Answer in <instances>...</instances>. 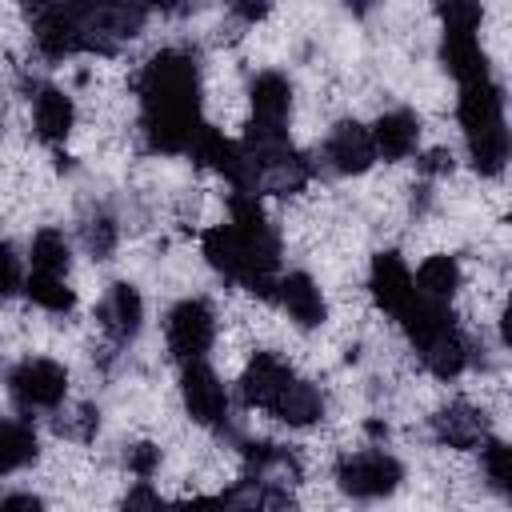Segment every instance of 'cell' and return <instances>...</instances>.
Segmentation results:
<instances>
[{
  "label": "cell",
  "instance_id": "5b68a950",
  "mask_svg": "<svg viewBox=\"0 0 512 512\" xmlns=\"http://www.w3.org/2000/svg\"><path fill=\"white\" fill-rule=\"evenodd\" d=\"M144 24V8H128V4H96V8H80V40L84 48L96 52H112L124 40H132Z\"/></svg>",
  "mask_w": 512,
  "mask_h": 512
},
{
  "label": "cell",
  "instance_id": "e575fe53",
  "mask_svg": "<svg viewBox=\"0 0 512 512\" xmlns=\"http://www.w3.org/2000/svg\"><path fill=\"white\" fill-rule=\"evenodd\" d=\"M0 512H44V504L32 492H12V496L0 500Z\"/></svg>",
  "mask_w": 512,
  "mask_h": 512
},
{
  "label": "cell",
  "instance_id": "8fae6325",
  "mask_svg": "<svg viewBox=\"0 0 512 512\" xmlns=\"http://www.w3.org/2000/svg\"><path fill=\"white\" fill-rule=\"evenodd\" d=\"M324 156L336 172L344 176H356V172H368L372 160H376V148H372V132L356 120H340L324 144Z\"/></svg>",
  "mask_w": 512,
  "mask_h": 512
},
{
  "label": "cell",
  "instance_id": "ba28073f",
  "mask_svg": "<svg viewBox=\"0 0 512 512\" xmlns=\"http://www.w3.org/2000/svg\"><path fill=\"white\" fill-rule=\"evenodd\" d=\"M32 32H36V48L44 56H52V60H64L76 48H84V40H80V8H72V4H44V8H36Z\"/></svg>",
  "mask_w": 512,
  "mask_h": 512
},
{
  "label": "cell",
  "instance_id": "e0dca14e",
  "mask_svg": "<svg viewBox=\"0 0 512 512\" xmlns=\"http://www.w3.org/2000/svg\"><path fill=\"white\" fill-rule=\"evenodd\" d=\"M432 432L448 448H476L488 436V420H484V412H476L468 404H448L432 416Z\"/></svg>",
  "mask_w": 512,
  "mask_h": 512
},
{
  "label": "cell",
  "instance_id": "1f68e13d",
  "mask_svg": "<svg viewBox=\"0 0 512 512\" xmlns=\"http://www.w3.org/2000/svg\"><path fill=\"white\" fill-rule=\"evenodd\" d=\"M440 20H444V28H480V4L448 0V4H440Z\"/></svg>",
  "mask_w": 512,
  "mask_h": 512
},
{
  "label": "cell",
  "instance_id": "cb8c5ba5",
  "mask_svg": "<svg viewBox=\"0 0 512 512\" xmlns=\"http://www.w3.org/2000/svg\"><path fill=\"white\" fill-rule=\"evenodd\" d=\"M36 452H40V444H36L32 424H24V420H0V476L32 464Z\"/></svg>",
  "mask_w": 512,
  "mask_h": 512
},
{
  "label": "cell",
  "instance_id": "4fadbf2b",
  "mask_svg": "<svg viewBox=\"0 0 512 512\" xmlns=\"http://www.w3.org/2000/svg\"><path fill=\"white\" fill-rule=\"evenodd\" d=\"M440 60L460 80V88L476 84V80H488V56H484V48L476 40V28H444Z\"/></svg>",
  "mask_w": 512,
  "mask_h": 512
},
{
  "label": "cell",
  "instance_id": "6da1fadb",
  "mask_svg": "<svg viewBox=\"0 0 512 512\" xmlns=\"http://www.w3.org/2000/svg\"><path fill=\"white\" fill-rule=\"evenodd\" d=\"M140 124L148 148L184 152L200 132V72L184 48H164L140 76Z\"/></svg>",
  "mask_w": 512,
  "mask_h": 512
},
{
  "label": "cell",
  "instance_id": "d590c367",
  "mask_svg": "<svg viewBox=\"0 0 512 512\" xmlns=\"http://www.w3.org/2000/svg\"><path fill=\"white\" fill-rule=\"evenodd\" d=\"M420 168H424V172H452V156L436 148V152H428V156H424V164H420Z\"/></svg>",
  "mask_w": 512,
  "mask_h": 512
},
{
  "label": "cell",
  "instance_id": "9c48e42d",
  "mask_svg": "<svg viewBox=\"0 0 512 512\" xmlns=\"http://www.w3.org/2000/svg\"><path fill=\"white\" fill-rule=\"evenodd\" d=\"M368 288H372V300H376L384 312H392V316H400V312L416 300L412 272H408V264H404L396 252H376V256H372Z\"/></svg>",
  "mask_w": 512,
  "mask_h": 512
},
{
  "label": "cell",
  "instance_id": "9a60e30c",
  "mask_svg": "<svg viewBox=\"0 0 512 512\" xmlns=\"http://www.w3.org/2000/svg\"><path fill=\"white\" fill-rule=\"evenodd\" d=\"M276 296H280V304H284V312L300 324V328H316V324H324V296H320V288H316V280L308 276V272H288L284 280H276Z\"/></svg>",
  "mask_w": 512,
  "mask_h": 512
},
{
  "label": "cell",
  "instance_id": "2e32d148",
  "mask_svg": "<svg viewBox=\"0 0 512 512\" xmlns=\"http://www.w3.org/2000/svg\"><path fill=\"white\" fill-rule=\"evenodd\" d=\"M368 132H372L376 156H384V160H404V156L416 152L420 120H416L408 108H396V112H384V116L376 120V128H368Z\"/></svg>",
  "mask_w": 512,
  "mask_h": 512
},
{
  "label": "cell",
  "instance_id": "d4e9b609",
  "mask_svg": "<svg viewBox=\"0 0 512 512\" xmlns=\"http://www.w3.org/2000/svg\"><path fill=\"white\" fill-rule=\"evenodd\" d=\"M468 160L480 176H500L504 164H508V128L496 124V128L472 132L468 136Z\"/></svg>",
  "mask_w": 512,
  "mask_h": 512
},
{
  "label": "cell",
  "instance_id": "7a4b0ae2",
  "mask_svg": "<svg viewBox=\"0 0 512 512\" xmlns=\"http://www.w3.org/2000/svg\"><path fill=\"white\" fill-rule=\"evenodd\" d=\"M336 480L356 500H380V496H392L400 488L404 468L388 452H356V456H344L336 464Z\"/></svg>",
  "mask_w": 512,
  "mask_h": 512
},
{
  "label": "cell",
  "instance_id": "d6a6232c",
  "mask_svg": "<svg viewBox=\"0 0 512 512\" xmlns=\"http://www.w3.org/2000/svg\"><path fill=\"white\" fill-rule=\"evenodd\" d=\"M120 512H172L148 484H136L128 496H124V504H120Z\"/></svg>",
  "mask_w": 512,
  "mask_h": 512
},
{
  "label": "cell",
  "instance_id": "30bf717a",
  "mask_svg": "<svg viewBox=\"0 0 512 512\" xmlns=\"http://www.w3.org/2000/svg\"><path fill=\"white\" fill-rule=\"evenodd\" d=\"M292 380H296V376H292V368H288L280 356L256 352V356L248 360L244 376H240V396H244L248 408H268V412H272V404L280 400V392H284Z\"/></svg>",
  "mask_w": 512,
  "mask_h": 512
},
{
  "label": "cell",
  "instance_id": "3957f363",
  "mask_svg": "<svg viewBox=\"0 0 512 512\" xmlns=\"http://www.w3.org/2000/svg\"><path fill=\"white\" fill-rule=\"evenodd\" d=\"M188 152H192L204 168L224 172V176L232 180V188H236V192L256 196V188H260V172L252 168V160L244 156V148H240V144H232V140H224L216 128L200 124V132H196V140H192V148H188Z\"/></svg>",
  "mask_w": 512,
  "mask_h": 512
},
{
  "label": "cell",
  "instance_id": "277c9868",
  "mask_svg": "<svg viewBox=\"0 0 512 512\" xmlns=\"http://www.w3.org/2000/svg\"><path fill=\"white\" fill-rule=\"evenodd\" d=\"M212 336H216V316L204 300L192 296V300H180L168 312V348H172L176 360H184V364L200 360L208 352Z\"/></svg>",
  "mask_w": 512,
  "mask_h": 512
},
{
  "label": "cell",
  "instance_id": "52a82bcc",
  "mask_svg": "<svg viewBox=\"0 0 512 512\" xmlns=\"http://www.w3.org/2000/svg\"><path fill=\"white\" fill-rule=\"evenodd\" d=\"M180 396H184V408H188V416L196 424H220L228 416V392H224L220 376L208 364H200V360L184 364V372H180Z\"/></svg>",
  "mask_w": 512,
  "mask_h": 512
},
{
  "label": "cell",
  "instance_id": "f546056e",
  "mask_svg": "<svg viewBox=\"0 0 512 512\" xmlns=\"http://www.w3.org/2000/svg\"><path fill=\"white\" fill-rule=\"evenodd\" d=\"M480 460H484V476L492 480V488H496V492H508V480H512L508 448H504L500 440H488V444H484V452H480Z\"/></svg>",
  "mask_w": 512,
  "mask_h": 512
},
{
  "label": "cell",
  "instance_id": "7402d4cb",
  "mask_svg": "<svg viewBox=\"0 0 512 512\" xmlns=\"http://www.w3.org/2000/svg\"><path fill=\"white\" fill-rule=\"evenodd\" d=\"M272 416H280L284 424H296V428L316 424V420L324 416V396H320L316 384H308V380H292V384L280 392V400L272 404Z\"/></svg>",
  "mask_w": 512,
  "mask_h": 512
},
{
  "label": "cell",
  "instance_id": "d6986e66",
  "mask_svg": "<svg viewBox=\"0 0 512 512\" xmlns=\"http://www.w3.org/2000/svg\"><path fill=\"white\" fill-rule=\"evenodd\" d=\"M32 120H36L40 140L60 144V140H68V132H72L76 108H72V100H68L60 88H40V92H36V104H32Z\"/></svg>",
  "mask_w": 512,
  "mask_h": 512
},
{
  "label": "cell",
  "instance_id": "484cf974",
  "mask_svg": "<svg viewBox=\"0 0 512 512\" xmlns=\"http://www.w3.org/2000/svg\"><path fill=\"white\" fill-rule=\"evenodd\" d=\"M32 272H40V276H64L68 272V240H64V232H56V228H40L36 236H32Z\"/></svg>",
  "mask_w": 512,
  "mask_h": 512
},
{
  "label": "cell",
  "instance_id": "ac0fdd59",
  "mask_svg": "<svg viewBox=\"0 0 512 512\" xmlns=\"http://www.w3.org/2000/svg\"><path fill=\"white\" fill-rule=\"evenodd\" d=\"M252 96V120L256 124H276L284 128L288 120V108H292V84L280 76V72H260L248 88Z\"/></svg>",
  "mask_w": 512,
  "mask_h": 512
},
{
  "label": "cell",
  "instance_id": "f1b7e54d",
  "mask_svg": "<svg viewBox=\"0 0 512 512\" xmlns=\"http://www.w3.org/2000/svg\"><path fill=\"white\" fill-rule=\"evenodd\" d=\"M84 244L92 256H108L116 248V220L108 212H96L84 220Z\"/></svg>",
  "mask_w": 512,
  "mask_h": 512
},
{
  "label": "cell",
  "instance_id": "5bb4252c",
  "mask_svg": "<svg viewBox=\"0 0 512 512\" xmlns=\"http://www.w3.org/2000/svg\"><path fill=\"white\" fill-rule=\"evenodd\" d=\"M456 116H460V124H464L468 136L504 124V92H500V84L492 76L488 80H476V84H464L460 88Z\"/></svg>",
  "mask_w": 512,
  "mask_h": 512
},
{
  "label": "cell",
  "instance_id": "44dd1931",
  "mask_svg": "<svg viewBox=\"0 0 512 512\" xmlns=\"http://www.w3.org/2000/svg\"><path fill=\"white\" fill-rule=\"evenodd\" d=\"M412 288H416V296H424V300H440V304H448L452 292L460 288V264H456V256H448V252L428 256V260L416 268Z\"/></svg>",
  "mask_w": 512,
  "mask_h": 512
},
{
  "label": "cell",
  "instance_id": "83f0119b",
  "mask_svg": "<svg viewBox=\"0 0 512 512\" xmlns=\"http://www.w3.org/2000/svg\"><path fill=\"white\" fill-rule=\"evenodd\" d=\"M220 512H264V484L260 476H248L240 484H232L224 496H216Z\"/></svg>",
  "mask_w": 512,
  "mask_h": 512
},
{
  "label": "cell",
  "instance_id": "7c38bea8",
  "mask_svg": "<svg viewBox=\"0 0 512 512\" xmlns=\"http://www.w3.org/2000/svg\"><path fill=\"white\" fill-rule=\"evenodd\" d=\"M100 328L108 332V340L112 344H128L136 332H140V320H144V300H140V292L132 288V284H124V280H116L108 292H104V300H100Z\"/></svg>",
  "mask_w": 512,
  "mask_h": 512
},
{
  "label": "cell",
  "instance_id": "603a6c76",
  "mask_svg": "<svg viewBox=\"0 0 512 512\" xmlns=\"http://www.w3.org/2000/svg\"><path fill=\"white\" fill-rule=\"evenodd\" d=\"M420 356H424L428 372H436L440 380H452V376H460L464 364H468V340H464L460 328L452 324L448 332H440L436 340H428V344L420 348Z\"/></svg>",
  "mask_w": 512,
  "mask_h": 512
},
{
  "label": "cell",
  "instance_id": "4316f807",
  "mask_svg": "<svg viewBox=\"0 0 512 512\" xmlns=\"http://www.w3.org/2000/svg\"><path fill=\"white\" fill-rule=\"evenodd\" d=\"M24 292H28L32 304H40L48 312H72V304H76V296L64 284V276H40V272H32L24 280Z\"/></svg>",
  "mask_w": 512,
  "mask_h": 512
},
{
  "label": "cell",
  "instance_id": "4dcf8cb0",
  "mask_svg": "<svg viewBox=\"0 0 512 512\" xmlns=\"http://www.w3.org/2000/svg\"><path fill=\"white\" fill-rule=\"evenodd\" d=\"M16 288H24V272H20V256L8 240H0V300H8Z\"/></svg>",
  "mask_w": 512,
  "mask_h": 512
},
{
  "label": "cell",
  "instance_id": "8992f818",
  "mask_svg": "<svg viewBox=\"0 0 512 512\" xmlns=\"http://www.w3.org/2000/svg\"><path fill=\"white\" fill-rule=\"evenodd\" d=\"M8 388L20 408H56L68 396V372L56 360H24L12 368Z\"/></svg>",
  "mask_w": 512,
  "mask_h": 512
},
{
  "label": "cell",
  "instance_id": "ffe728a7",
  "mask_svg": "<svg viewBox=\"0 0 512 512\" xmlns=\"http://www.w3.org/2000/svg\"><path fill=\"white\" fill-rule=\"evenodd\" d=\"M396 320L404 324V332H408V340L416 344V352H420L428 340H436L440 332L452 328V312H448V304H440V300H424V296H416Z\"/></svg>",
  "mask_w": 512,
  "mask_h": 512
},
{
  "label": "cell",
  "instance_id": "74e56055",
  "mask_svg": "<svg viewBox=\"0 0 512 512\" xmlns=\"http://www.w3.org/2000/svg\"><path fill=\"white\" fill-rule=\"evenodd\" d=\"M236 12H240V16H244V20H260V16H264V12H268V8H264V4H256V8H252V4H240V8H236Z\"/></svg>",
  "mask_w": 512,
  "mask_h": 512
},
{
  "label": "cell",
  "instance_id": "8d00e7d4",
  "mask_svg": "<svg viewBox=\"0 0 512 512\" xmlns=\"http://www.w3.org/2000/svg\"><path fill=\"white\" fill-rule=\"evenodd\" d=\"M172 512H220V508H216V496H196V500L176 504Z\"/></svg>",
  "mask_w": 512,
  "mask_h": 512
},
{
  "label": "cell",
  "instance_id": "836d02e7",
  "mask_svg": "<svg viewBox=\"0 0 512 512\" xmlns=\"http://www.w3.org/2000/svg\"><path fill=\"white\" fill-rule=\"evenodd\" d=\"M156 464H160V448H156V444H136V448H128V468H132L140 480H148V476L156 472Z\"/></svg>",
  "mask_w": 512,
  "mask_h": 512
}]
</instances>
